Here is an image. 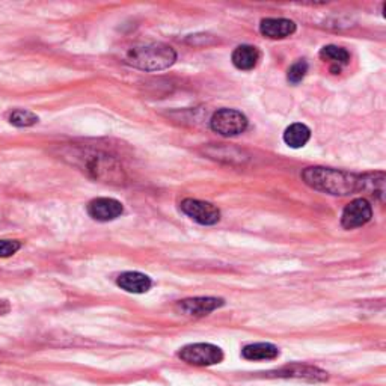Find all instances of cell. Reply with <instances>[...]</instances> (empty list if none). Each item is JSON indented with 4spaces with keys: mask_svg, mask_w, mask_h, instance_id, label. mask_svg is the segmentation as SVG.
I'll return each mask as SVG.
<instances>
[{
    "mask_svg": "<svg viewBox=\"0 0 386 386\" xmlns=\"http://www.w3.org/2000/svg\"><path fill=\"white\" fill-rule=\"evenodd\" d=\"M59 156L62 160L75 166L95 181L120 186L127 180L121 163L103 151L73 145L61 148Z\"/></svg>",
    "mask_w": 386,
    "mask_h": 386,
    "instance_id": "obj_1",
    "label": "cell"
},
{
    "mask_svg": "<svg viewBox=\"0 0 386 386\" xmlns=\"http://www.w3.org/2000/svg\"><path fill=\"white\" fill-rule=\"evenodd\" d=\"M302 178L309 187L335 196H346L360 192V175L331 167L313 166L302 172Z\"/></svg>",
    "mask_w": 386,
    "mask_h": 386,
    "instance_id": "obj_2",
    "label": "cell"
},
{
    "mask_svg": "<svg viewBox=\"0 0 386 386\" xmlns=\"http://www.w3.org/2000/svg\"><path fill=\"white\" fill-rule=\"evenodd\" d=\"M177 61L175 50L163 43L138 44L127 50L124 62L142 71H162Z\"/></svg>",
    "mask_w": 386,
    "mask_h": 386,
    "instance_id": "obj_3",
    "label": "cell"
},
{
    "mask_svg": "<svg viewBox=\"0 0 386 386\" xmlns=\"http://www.w3.org/2000/svg\"><path fill=\"white\" fill-rule=\"evenodd\" d=\"M178 358L193 367H210L216 365L223 360V351L208 342H196L184 346L178 351Z\"/></svg>",
    "mask_w": 386,
    "mask_h": 386,
    "instance_id": "obj_4",
    "label": "cell"
},
{
    "mask_svg": "<svg viewBox=\"0 0 386 386\" xmlns=\"http://www.w3.org/2000/svg\"><path fill=\"white\" fill-rule=\"evenodd\" d=\"M210 127L222 136H237L248 129V118L234 109H221L210 120Z\"/></svg>",
    "mask_w": 386,
    "mask_h": 386,
    "instance_id": "obj_5",
    "label": "cell"
},
{
    "mask_svg": "<svg viewBox=\"0 0 386 386\" xmlns=\"http://www.w3.org/2000/svg\"><path fill=\"white\" fill-rule=\"evenodd\" d=\"M181 212L199 225H214L221 221V210L207 201L184 199L180 204Z\"/></svg>",
    "mask_w": 386,
    "mask_h": 386,
    "instance_id": "obj_6",
    "label": "cell"
},
{
    "mask_svg": "<svg viewBox=\"0 0 386 386\" xmlns=\"http://www.w3.org/2000/svg\"><path fill=\"white\" fill-rule=\"evenodd\" d=\"M266 377H282V379H304L311 382L327 380V373L318 367L306 364H290L284 365L278 370L264 373Z\"/></svg>",
    "mask_w": 386,
    "mask_h": 386,
    "instance_id": "obj_7",
    "label": "cell"
},
{
    "mask_svg": "<svg viewBox=\"0 0 386 386\" xmlns=\"http://www.w3.org/2000/svg\"><path fill=\"white\" fill-rule=\"evenodd\" d=\"M373 217V208L371 204L364 198L353 199L351 203L344 208L341 216V225L346 230H353L364 226L371 221Z\"/></svg>",
    "mask_w": 386,
    "mask_h": 386,
    "instance_id": "obj_8",
    "label": "cell"
},
{
    "mask_svg": "<svg viewBox=\"0 0 386 386\" xmlns=\"http://www.w3.org/2000/svg\"><path fill=\"white\" fill-rule=\"evenodd\" d=\"M225 305L223 299L217 297H192L184 299L177 304V309L184 315L190 317H204L216 311Z\"/></svg>",
    "mask_w": 386,
    "mask_h": 386,
    "instance_id": "obj_9",
    "label": "cell"
},
{
    "mask_svg": "<svg viewBox=\"0 0 386 386\" xmlns=\"http://www.w3.org/2000/svg\"><path fill=\"white\" fill-rule=\"evenodd\" d=\"M124 208L120 201L113 198H97L88 204V213L98 222L115 221L122 214Z\"/></svg>",
    "mask_w": 386,
    "mask_h": 386,
    "instance_id": "obj_10",
    "label": "cell"
},
{
    "mask_svg": "<svg viewBox=\"0 0 386 386\" xmlns=\"http://www.w3.org/2000/svg\"><path fill=\"white\" fill-rule=\"evenodd\" d=\"M259 32L270 39H282L296 32V23L287 19H264L259 23Z\"/></svg>",
    "mask_w": 386,
    "mask_h": 386,
    "instance_id": "obj_11",
    "label": "cell"
},
{
    "mask_svg": "<svg viewBox=\"0 0 386 386\" xmlns=\"http://www.w3.org/2000/svg\"><path fill=\"white\" fill-rule=\"evenodd\" d=\"M118 287L125 290L127 293H134V295H142L147 293L153 282H151L149 276L140 273V272H125L121 273L116 279Z\"/></svg>",
    "mask_w": 386,
    "mask_h": 386,
    "instance_id": "obj_12",
    "label": "cell"
},
{
    "mask_svg": "<svg viewBox=\"0 0 386 386\" xmlns=\"http://www.w3.org/2000/svg\"><path fill=\"white\" fill-rule=\"evenodd\" d=\"M231 59L237 70L250 71L255 68L259 61V52H258V48L254 46H248V44L239 46L232 52Z\"/></svg>",
    "mask_w": 386,
    "mask_h": 386,
    "instance_id": "obj_13",
    "label": "cell"
},
{
    "mask_svg": "<svg viewBox=\"0 0 386 386\" xmlns=\"http://www.w3.org/2000/svg\"><path fill=\"white\" fill-rule=\"evenodd\" d=\"M241 356L246 360H273L279 356V349L270 342H255L243 347Z\"/></svg>",
    "mask_w": 386,
    "mask_h": 386,
    "instance_id": "obj_14",
    "label": "cell"
},
{
    "mask_svg": "<svg viewBox=\"0 0 386 386\" xmlns=\"http://www.w3.org/2000/svg\"><path fill=\"white\" fill-rule=\"evenodd\" d=\"M309 138H311V130H309L305 124H291L290 127L284 131V142L290 148H302L308 144Z\"/></svg>",
    "mask_w": 386,
    "mask_h": 386,
    "instance_id": "obj_15",
    "label": "cell"
},
{
    "mask_svg": "<svg viewBox=\"0 0 386 386\" xmlns=\"http://www.w3.org/2000/svg\"><path fill=\"white\" fill-rule=\"evenodd\" d=\"M320 57L332 65V71H340L341 66L349 64L350 53L338 46H326L320 50Z\"/></svg>",
    "mask_w": 386,
    "mask_h": 386,
    "instance_id": "obj_16",
    "label": "cell"
},
{
    "mask_svg": "<svg viewBox=\"0 0 386 386\" xmlns=\"http://www.w3.org/2000/svg\"><path fill=\"white\" fill-rule=\"evenodd\" d=\"M360 192L370 193V195L383 199L385 193V174L373 172L360 175Z\"/></svg>",
    "mask_w": 386,
    "mask_h": 386,
    "instance_id": "obj_17",
    "label": "cell"
},
{
    "mask_svg": "<svg viewBox=\"0 0 386 386\" xmlns=\"http://www.w3.org/2000/svg\"><path fill=\"white\" fill-rule=\"evenodd\" d=\"M8 120L15 127H30V125L38 122V116L29 111H23V109H17L12 111L8 116Z\"/></svg>",
    "mask_w": 386,
    "mask_h": 386,
    "instance_id": "obj_18",
    "label": "cell"
},
{
    "mask_svg": "<svg viewBox=\"0 0 386 386\" xmlns=\"http://www.w3.org/2000/svg\"><path fill=\"white\" fill-rule=\"evenodd\" d=\"M308 73V64L306 61H299L295 65H291V68L288 70L287 79L293 85H297L299 82H302L305 79V75Z\"/></svg>",
    "mask_w": 386,
    "mask_h": 386,
    "instance_id": "obj_19",
    "label": "cell"
},
{
    "mask_svg": "<svg viewBox=\"0 0 386 386\" xmlns=\"http://www.w3.org/2000/svg\"><path fill=\"white\" fill-rule=\"evenodd\" d=\"M20 241L17 240H0V258H8L14 255L20 249Z\"/></svg>",
    "mask_w": 386,
    "mask_h": 386,
    "instance_id": "obj_20",
    "label": "cell"
}]
</instances>
